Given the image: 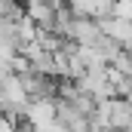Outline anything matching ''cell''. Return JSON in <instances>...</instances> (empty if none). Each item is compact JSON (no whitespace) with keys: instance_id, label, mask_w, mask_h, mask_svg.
I'll return each mask as SVG.
<instances>
[{"instance_id":"obj_1","label":"cell","mask_w":132,"mask_h":132,"mask_svg":"<svg viewBox=\"0 0 132 132\" xmlns=\"http://www.w3.org/2000/svg\"><path fill=\"white\" fill-rule=\"evenodd\" d=\"M101 31L108 34L114 43H120L123 49H132V22L129 19H123V15H104L101 19Z\"/></svg>"},{"instance_id":"obj_2","label":"cell","mask_w":132,"mask_h":132,"mask_svg":"<svg viewBox=\"0 0 132 132\" xmlns=\"http://www.w3.org/2000/svg\"><path fill=\"white\" fill-rule=\"evenodd\" d=\"M114 15H123L132 22V0H114Z\"/></svg>"}]
</instances>
